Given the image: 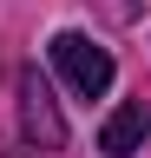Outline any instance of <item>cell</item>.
Wrapping results in <instances>:
<instances>
[{"label":"cell","instance_id":"6da1fadb","mask_svg":"<svg viewBox=\"0 0 151 158\" xmlns=\"http://www.w3.org/2000/svg\"><path fill=\"white\" fill-rule=\"evenodd\" d=\"M46 53H53L59 79H66L79 99H99V92L112 86V73H118V66H112V53H105L92 33H53V46H46Z\"/></svg>","mask_w":151,"mask_h":158},{"label":"cell","instance_id":"3957f363","mask_svg":"<svg viewBox=\"0 0 151 158\" xmlns=\"http://www.w3.org/2000/svg\"><path fill=\"white\" fill-rule=\"evenodd\" d=\"M151 138V99H125L118 112L99 125V152H112V158H131Z\"/></svg>","mask_w":151,"mask_h":158},{"label":"cell","instance_id":"7a4b0ae2","mask_svg":"<svg viewBox=\"0 0 151 158\" xmlns=\"http://www.w3.org/2000/svg\"><path fill=\"white\" fill-rule=\"evenodd\" d=\"M13 99H20V132H26V145L59 152V145H66V118H59V106H53V86L40 79V66H20Z\"/></svg>","mask_w":151,"mask_h":158}]
</instances>
